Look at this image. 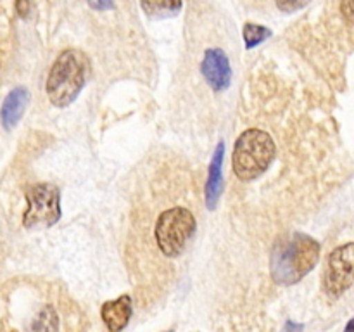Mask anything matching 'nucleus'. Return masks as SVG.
Wrapping results in <instances>:
<instances>
[{
  "label": "nucleus",
  "instance_id": "1",
  "mask_svg": "<svg viewBox=\"0 0 354 332\" xmlns=\"http://www.w3.org/2000/svg\"><path fill=\"white\" fill-rule=\"evenodd\" d=\"M320 244L306 234L283 237L272 252V277L280 286H294L317 266Z\"/></svg>",
  "mask_w": 354,
  "mask_h": 332
},
{
  "label": "nucleus",
  "instance_id": "2",
  "mask_svg": "<svg viewBox=\"0 0 354 332\" xmlns=\"http://www.w3.org/2000/svg\"><path fill=\"white\" fill-rule=\"evenodd\" d=\"M90 62L83 52L69 48L52 64L47 78L48 100L55 107H66L75 102L88 78Z\"/></svg>",
  "mask_w": 354,
  "mask_h": 332
},
{
  "label": "nucleus",
  "instance_id": "3",
  "mask_svg": "<svg viewBox=\"0 0 354 332\" xmlns=\"http://www.w3.org/2000/svg\"><path fill=\"white\" fill-rule=\"evenodd\" d=\"M275 152V142L270 133L259 128H249L235 142L232 154L234 173L244 182H251L268 169Z\"/></svg>",
  "mask_w": 354,
  "mask_h": 332
},
{
  "label": "nucleus",
  "instance_id": "4",
  "mask_svg": "<svg viewBox=\"0 0 354 332\" xmlns=\"http://www.w3.org/2000/svg\"><path fill=\"white\" fill-rule=\"evenodd\" d=\"M196 216L185 206H173L159 214L156 221L154 237L158 248L168 258H176L187 248L192 235L196 234Z\"/></svg>",
  "mask_w": 354,
  "mask_h": 332
},
{
  "label": "nucleus",
  "instance_id": "5",
  "mask_svg": "<svg viewBox=\"0 0 354 332\" xmlns=\"http://www.w3.org/2000/svg\"><path fill=\"white\" fill-rule=\"evenodd\" d=\"M28 208L23 223L26 228H45L61 218V194L52 183H37L26 192Z\"/></svg>",
  "mask_w": 354,
  "mask_h": 332
},
{
  "label": "nucleus",
  "instance_id": "6",
  "mask_svg": "<svg viewBox=\"0 0 354 332\" xmlns=\"http://www.w3.org/2000/svg\"><path fill=\"white\" fill-rule=\"evenodd\" d=\"M354 284V242L339 246L328 255L322 287L330 297H339Z\"/></svg>",
  "mask_w": 354,
  "mask_h": 332
},
{
  "label": "nucleus",
  "instance_id": "7",
  "mask_svg": "<svg viewBox=\"0 0 354 332\" xmlns=\"http://www.w3.org/2000/svg\"><path fill=\"white\" fill-rule=\"evenodd\" d=\"M201 71H203L207 85H209L214 92H221V90L230 86V61H228L227 54H225L221 48H207L206 54H204L203 64H201Z\"/></svg>",
  "mask_w": 354,
  "mask_h": 332
},
{
  "label": "nucleus",
  "instance_id": "8",
  "mask_svg": "<svg viewBox=\"0 0 354 332\" xmlns=\"http://www.w3.org/2000/svg\"><path fill=\"white\" fill-rule=\"evenodd\" d=\"M131 311H133V308H131V297L124 294V296H120L118 299L104 303L100 315H102V320L107 325V329L113 332H118L127 327L131 318Z\"/></svg>",
  "mask_w": 354,
  "mask_h": 332
},
{
  "label": "nucleus",
  "instance_id": "9",
  "mask_svg": "<svg viewBox=\"0 0 354 332\" xmlns=\"http://www.w3.org/2000/svg\"><path fill=\"white\" fill-rule=\"evenodd\" d=\"M223 152H225V144L220 142L216 145V151H214L213 159H211L209 172H207V180H206V204L209 210H214L220 199V190H221V163H223Z\"/></svg>",
  "mask_w": 354,
  "mask_h": 332
},
{
  "label": "nucleus",
  "instance_id": "10",
  "mask_svg": "<svg viewBox=\"0 0 354 332\" xmlns=\"http://www.w3.org/2000/svg\"><path fill=\"white\" fill-rule=\"evenodd\" d=\"M28 90L23 86H17L14 89L9 95L6 97L2 104V111H0V118H2L3 128L10 130L12 127H16L17 121L21 120L24 113V107L28 104Z\"/></svg>",
  "mask_w": 354,
  "mask_h": 332
},
{
  "label": "nucleus",
  "instance_id": "11",
  "mask_svg": "<svg viewBox=\"0 0 354 332\" xmlns=\"http://www.w3.org/2000/svg\"><path fill=\"white\" fill-rule=\"evenodd\" d=\"M140 6L149 17L165 19L173 17L182 9V0H140Z\"/></svg>",
  "mask_w": 354,
  "mask_h": 332
},
{
  "label": "nucleus",
  "instance_id": "12",
  "mask_svg": "<svg viewBox=\"0 0 354 332\" xmlns=\"http://www.w3.org/2000/svg\"><path fill=\"white\" fill-rule=\"evenodd\" d=\"M242 35H244L245 48H252L261 44V42H265L266 38L272 37V31L265 26H259V24L248 23L244 26V33Z\"/></svg>",
  "mask_w": 354,
  "mask_h": 332
},
{
  "label": "nucleus",
  "instance_id": "13",
  "mask_svg": "<svg viewBox=\"0 0 354 332\" xmlns=\"http://www.w3.org/2000/svg\"><path fill=\"white\" fill-rule=\"evenodd\" d=\"M311 0H275L277 7H279L282 12L292 14L296 10H301L303 7H306Z\"/></svg>",
  "mask_w": 354,
  "mask_h": 332
},
{
  "label": "nucleus",
  "instance_id": "14",
  "mask_svg": "<svg viewBox=\"0 0 354 332\" xmlns=\"http://www.w3.org/2000/svg\"><path fill=\"white\" fill-rule=\"evenodd\" d=\"M341 10L346 21L354 24V0H341Z\"/></svg>",
  "mask_w": 354,
  "mask_h": 332
},
{
  "label": "nucleus",
  "instance_id": "15",
  "mask_svg": "<svg viewBox=\"0 0 354 332\" xmlns=\"http://www.w3.org/2000/svg\"><path fill=\"white\" fill-rule=\"evenodd\" d=\"M86 2L95 10H109L114 7V0H86Z\"/></svg>",
  "mask_w": 354,
  "mask_h": 332
},
{
  "label": "nucleus",
  "instance_id": "16",
  "mask_svg": "<svg viewBox=\"0 0 354 332\" xmlns=\"http://www.w3.org/2000/svg\"><path fill=\"white\" fill-rule=\"evenodd\" d=\"M16 9L24 17L30 12V0H16Z\"/></svg>",
  "mask_w": 354,
  "mask_h": 332
},
{
  "label": "nucleus",
  "instance_id": "17",
  "mask_svg": "<svg viewBox=\"0 0 354 332\" xmlns=\"http://www.w3.org/2000/svg\"><path fill=\"white\" fill-rule=\"evenodd\" d=\"M346 331H348V332H354V318H351V322H349V324L346 325Z\"/></svg>",
  "mask_w": 354,
  "mask_h": 332
}]
</instances>
